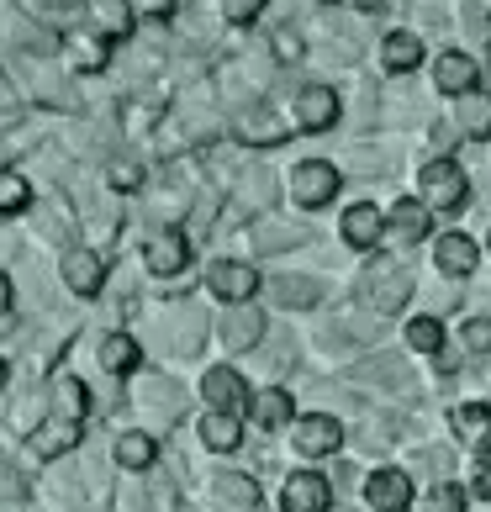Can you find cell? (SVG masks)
Instances as JSON below:
<instances>
[{
  "label": "cell",
  "mask_w": 491,
  "mask_h": 512,
  "mask_svg": "<svg viewBox=\"0 0 491 512\" xmlns=\"http://www.w3.org/2000/svg\"><path fill=\"white\" fill-rule=\"evenodd\" d=\"M291 122L301 132H328L338 122V96L328 85H301L296 101H291Z\"/></svg>",
  "instance_id": "cell-8"
},
{
  "label": "cell",
  "mask_w": 491,
  "mask_h": 512,
  "mask_svg": "<svg viewBox=\"0 0 491 512\" xmlns=\"http://www.w3.org/2000/svg\"><path fill=\"white\" fill-rule=\"evenodd\" d=\"M418 185H423V206H439V212H455V206H465V196H470V180H465V169L455 159H428Z\"/></svg>",
  "instance_id": "cell-4"
},
{
  "label": "cell",
  "mask_w": 491,
  "mask_h": 512,
  "mask_svg": "<svg viewBox=\"0 0 491 512\" xmlns=\"http://www.w3.org/2000/svg\"><path fill=\"white\" fill-rule=\"evenodd\" d=\"M270 301H275V307H291V312H301V307H317V301H323V280H307V275H280V280H270Z\"/></svg>",
  "instance_id": "cell-22"
},
{
  "label": "cell",
  "mask_w": 491,
  "mask_h": 512,
  "mask_svg": "<svg viewBox=\"0 0 491 512\" xmlns=\"http://www.w3.org/2000/svg\"><path fill=\"white\" fill-rule=\"evenodd\" d=\"M275 206V175L270 169H238V212Z\"/></svg>",
  "instance_id": "cell-28"
},
{
  "label": "cell",
  "mask_w": 491,
  "mask_h": 512,
  "mask_svg": "<svg viewBox=\"0 0 491 512\" xmlns=\"http://www.w3.org/2000/svg\"><path fill=\"white\" fill-rule=\"evenodd\" d=\"M407 349H418V354H439V349H444V328H439V317H412V322H407Z\"/></svg>",
  "instance_id": "cell-38"
},
{
  "label": "cell",
  "mask_w": 491,
  "mask_h": 512,
  "mask_svg": "<svg viewBox=\"0 0 491 512\" xmlns=\"http://www.w3.org/2000/svg\"><path fill=\"white\" fill-rule=\"evenodd\" d=\"M80 444V423H69V417H43V428L32 433V454H43V460H53V454H64Z\"/></svg>",
  "instance_id": "cell-25"
},
{
  "label": "cell",
  "mask_w": 491,
  "mask_h": 512,
  "mask_svg": "<svg viewBox=\"0 0 491 512\" xmlns=\"http://www.w3.org/2000/svg\"><path fill=\"white\" fill-rule=\"evenodd\" d=\"M291 196H296V206H328L333 196H338V169L328 164V159H301L296 169H291Z\"/></svg>",
  "instance_id": "cell-5"
},
{
  "label": "cell",
  "mask_w": 491,
  "mask_h": 512,
  "mask_svg": "<svg viewBox=\"0 0 491 512\" xmlns=\"http://www.w3.org/2000/svg\"><path fill=\"white\" fill-rule=\"evenodd\" d=\"M460 132L465 138H491V96H481V90H470V96H460Z\"/></svg>",
  "instance_id": "cell-32"
},
{
  "label": "cell",
  "mask_w": 491,
  "mask_h": 512,
  "mask_svg": "<svg viewBox=\"0 0 491 512\" xmlns=\"http://www.w3.org/2000/svg\"><path fill=\"white\" fill-rule=\"evenodd\" d=\"M0 37H6V53H27V59H48L59 48V37L37 22L32 11L16 6V0H0Z\"/></svg>",
  "instance_id": "cell-1"
},
{
  "label": "cell",
  "mask_w": 491,
  "mask_h": 512,
  "mask_svg": "<svg viewBox=\"0 0 491 512\" xmlns=\"http://www.w3.org/2000/svg\"><path fill=\"white\" fill-rule=\"evenodd\" d=\"M381 64L391 74H407V69H418L423 64V43L412 32H386V43H381Z\"/></svg>",
  "instance_id": "cell-29"
},
{
  "label": "cell",
  "mask_w": 491,
  "mask_h": 512,
  "mask_svg": "<svg viewBox=\"0 0 491 512\" xmlns=\"http://www.w3.org/2000/svg\"><path fill=\"white\" fill-rule=\"evenodd\" d=\"M360 11H381V0H360Z\"/></svg>",
  "instance_id": "cell-47"
},
{
  "label": "cell",
  "mask_w": 491,
  "mask_h": 512,
  "mask_svg": "<svg viewBox=\"0 0 491 512\" xmlns=\"http://www.w3.org/2000/svg\"><path fill=\"white\" fill-rule=\"evenodd\" d=\"M201 396H206V407L212 412H233L238 402H249V391H243V375L233 365H212L201 375Z\"/></svg>",
  "instance_id": "cell-14"
},
{
  "label": "cell",
  "mask_w": 491,
  "mask_h": 512,
  "mask_svg": "<svg viewBox=\"0 0 491 512\" xmlns=\"http://www.w3.org/2000/svg\"><path fill=\"white\" fill-rule=\"evenodd\" d=\"M476 59H470V53H460V48H449V53H439V64H433V85L444 90V96H470V90H476Z\"/></svg>",
  "instance_id": "cell-11"
},
{
  "label": "cell",
  "mask_w": 491,
  "mask_h": 512,
  "mask_svg": "<svg viewBox=\"0 0 491 512\" xmlns=\"http://www.w3.org/2000/svg\"><path fill=\"white\" fill-rule=\"evenodd\" d=\"M470 491H476V497H486V502H491V460H481L476 470H470Z\"/></svg>",
  "instance_id": "cell-45"
},
{
  "label": "cell",
  "mask_w": 491,
  "mask_h": 512,
  "mask_svg": "<svg viewBox=\"0 0 491 512\" xmlns=\"http://www.w3.org/2000/svg\"><path fill=\"white\" fill-rule=\"evenodd\" d=\"M270 48H275V59H280V64H296L301 53H307V43H301V37H296L291 27H280V32L270 37Z\"/></svg>",
  "instance_id": "cell-42"
},
{
  "label": "cell",
  "mask_w": 491,
  "mask_h": 512,
  "mask_svg": "<svg viewBox=\"0 0 491 512\" xmlns=\"http://www.w3.org/2000/svg\"><path fill=\"white\" fill-rule=\"evenodd\" d=\"M249 417L259 428H286L291 423V391H280V386H264L249 396Z\"/></svg>",
  "instance_id": "cell-26"
},
{
  "label": "cell",
  "mask_w": 491,
  "mask_h": 512,
  "mask_svg": "<svg viewBox=\"0 0 491 512\" xmlns=\"http://www.w3.org/2000/svg\"><path fill=\"white\" fill-rule=\"evenodd\" d=\"M132 11H143V16H175V11H185V0H132Z\"/></svg>",
  "instance_id": "cell-44"
},
{
  "label": "cell",
  "mask_w": 491,
  "mask_h": 512,
  "mask_svg": "<svg viewBox=\"0 0 491 512\" xmlns=\"http://www.w3.org/2000/svg\"><path fill=\"white\" fill-rule=\"evenodd\" d=\"M433 264H439L444 275H470V270L481 264V249H476L465 233H444L439 249H433Z\"/></svg>",
  "instance_id": "cell-21"
},
{
  "label": "cell",
  "mask_w": 491,
  "mask_h": 512,
  "mask_svg": "<svg viewBox=\"0 0 491 512\" xmlns=\"http://www.w3.org/2000/svg\"><path fill=\"white\" fill-rule=\"evenodd\" d=\"M365 497L375 512H402L412 502V481H407V470H375V476L365 481Z\"/></svg>",
  "instance_id": "cell-17"
},
{
  "label": "cell",
  "mask_w": 491,
  "mask_h": 512,
  "mask_svg": "<svg viewBox=\"0 0 491 512\" xmlns=\"http://www.w3.org/2000/svg\"><path fill=\"white\" fill-rule=\"evenodd\" d=\"M206 286H212V296L228 301V307H243V301L259 291V275H254V264H243V259H212Z\"/></svg>",
  "instance_id": "cell-7"
},
{
  "label": "cell",
  "mask_w": 491,
  "mask_h": 512,
  "mask_svg": "<svg viewBox=\"0 0 491 512\" xmlns=\"http://www.w3.org/2000/svg\"><path fill=\"white\" fill-rule=\"evenodd\" d=\"M138 402L159 417V423H175L180 417V386H169L164 375H143L138 381Z\"/></svg>",
  "instance_id": "cell-23"
},
{
  "label": "cell",
  "mask_w": 491,
  "mask_h": 512,
  "mask_svg": "<svg viewBox=\"0 0 491 512\" xmlns=\"http://www.w3.org/2000/svg\"><path fill=\"white\" fill-rule=\"evenodd\" d=\"M259 254H275V249H291V243H301V227H259L254 233Z\"/></svg>",
  "instance_id": "cell-40"
},
{
  "label": "cell",
  "mask_w": 491,
  "mask_h": 512,
  "mask_svg": "<svg viewBox=\"0 0 491 512\" xmlns=\"http://www.w3.org/2000/svg\"><path fill=\"white\" fill-rule=\"evenodd\" d=\"M259 6H264V0H222V16H228L233 27H243V22H254V16H259Z\"/></svg>",
  "instance_id": "cell-43"
},
{
  "label": "cell",
  "mask_w": 491,
  "mask_h": 512,
  "mask_svg": "<svg viewBox=\"0 0 491 512\" xmlns=\"http://www.w3.org/2000/svg\"><path fill=\"white\" fill-rule=\"evenodd\" d=\"M164 117H169V101L159 96V90H138V96L122 106V127L132 132V138H154Z\"/></svg>",
  "instance_id": "cell-13"
},
{
  "label": "cell",
  "mask_w": 491,
  "mask_h": 512,
  "mask_svg": "<svg viewBox=\"0 0 491 512\" xmlns=\"http://www.w3.org/2000/svg\"><path fill=\"white\" fill-rule=\"evenodd\" d=\"M59 59L74 74H106L111 69V37H101L96 27H64L59 32Z\"/></svg>",
  "instance_id": "cell-2"
},
{
  "label": "cell",
  "mask_w": 491,
  "mask_h": 512,
  "mask_svg": "<svg viewBox=\"0 0 491 512\" xmlns=\"http://www.w3.org/2000/svg\"><path fill=\"white\" fill-rule=\"evenodd\" d=\"M143 264L154 275H180L185 264H191V238L185 233H175V227H154V233L143 238Z\"/></svg>",
  "instance_id": "cell-6"
},
{
  "label": "cell",
  "mask_w": 491,
  "mask_h": 512,
  "mask_svg": "<svg viewBox=\"0 0 491 512\" xmlns=\"http://www.w3.org/2000/svg\"><path fill=\"white\" fill-rule=\"evenodd\" d=\"M455 433H460V444H470V449H491V407H481V402H465V407H455Z\"/></svg>",
  "instance_id": "cell-24"
},
{
  "label": "cell",
  "mask_w": 491,
  "mask_h": 512,
  "mask_svg": "<svg viewBox=\"0 0 491 512\" xmlns=\"http://www.w3.org/2000/svg\"><path fill=\"white\" fill-rule=\"evenodd\" d=\"M201 439H206V449H238L243 444V433H238V417L233 412H206L201 417Z\"/></svg>",
  "instance_id": "cell-33"
},
{
  "label": "cell",
  "mask_w": 491,
  "mask_h": 512,
  "mask_svg": "<svg viewBox=\"0 0 491 512\" xmlns=\"http://www.w3.org/2000/svg\"><path fill=\"white\" fill-rule=\"evenodd\" d=\"M48 407H53V417L80 423V417H90V386L80 381V375H53L48 381Z\"/></svg>",
  "instance_id": "cell-16"
},
{
  "label": "cell",
  "mask_w": 491,
  "mask_h": 512,
  "mask_svg": "<svg viewBox=\"0 0 491 512\" xmlns=\"http://www.w3.org/2000/svg\"><path fill=\"white\" fill-rule=\"evenodd\" d=\"M460 344H465L470 354H486V349H491V322H486V317H470L465 328H460Z\"/></svg>",
  "instance_id": "cell-41"
},
{
  "label": "cell",
  "mask_w": 491,
  "mask_h": 512,
  "mask_svg": "<svg viewBox=\"0 0 491 512\" xmlns=\"http://www.w3.org/2000/svg\"><path fill=\"white\" fill-rule=\"evenodd\" d=\"M212 491H217V497H228V502H238V507H259V481L243 476V470H217Z\"/></svg>",
  "instance_id": "cell-34"
},
{
  "label": "cell",
  "mask_w": 491,
  "mask_h": 512,
  "mask_svg": "<svg viewBox=\"0 0 491 512\" xmlns=\"http://www.w3.org/2000/svg\"><path fill=\"white\" fill-rule=\"evenodd\" d=\"M386 227H391L402 243H418V238H428V206H423V201H396L391 217H386Z\"/></svg>",
  "instance_id": "cell-31"
},
{
  "label": "cell",
  "mask_w": 491,
  "mask_h": 512,
  "mask_svg": "<svg viewBox=\"0 0 491 512\" xmlns=\"http://www.w3.org/2000/svg\"><path fill=\"white\" fill-rule=\"evenodd\" d=\"M407 296H412V270L407 264H396V259H375L370 270H365V301L375 312H396V307H407Z\"/></svg>",
  "instance_id": "cell-3"
},
{
  "label": "cell",
  "mask_w": 491,
  "mask_h": 512,
  "mask_svg": "<svg viewBox=\"0 0 491 512\" xmlns=\"http://www.w3.org/2000/svg\"><path fill=\"white\" fill-rule=\"evenodd\" d=\"M80 6L90 11V27L101 37H132V27H138L132 0H80Z\"/></svg>",
  "instance_id": "cell-19"
},
{
  "label": "cell",
  "mask_w": 491,
  "mask_h": 512,
  "mask_svg": "<svg viewBox=\"0 0 491 512\" xmlns=\"http://www.w3.org/2000/svg\"><path fill=\"white\" fill-rule=\"evenodd\" d=\"M423 512H465V491L455 486V481H439L423 497Z\"/></svg>",
  "instance_id": "cell-39"
},
{
  "label": "cell",
  "mask_w": 491,
  "mask_h": 512,
  "mask_svg": "<svg viewBox=\"0 0 491 512\" xmlns=\"http://www.w3.org/2000/svg\"><path fill=\"white\" fill-rule=\"evenodd\" d=\"M101 175H106L111 191H143V164H138V159H127V154H111Z\"/></svg>",
  "instance_id": "cell-37"
},
{
  "label": "cell",
  "mask_w": 491,
  "mask_h": 512,
  "mask_svg": "<svg viewBox=\"0 0 491 512\" xmlns=\"http://www.w3.org/2000/svg\"><path fill=\"white\" fill-rule=\"evenodd\" d=\"M338 444H344V423L328 412H312V417H301L296 423V449L301 454H333Z\"/></svg>",
  "instance_id": "cell-15"
},
{
  "label": "cell",
  "mask_w": 491,
  "mask_h": 512,
  "mask_svg": "<svg viewBox=\"0 0 491 512\" xmlns=\"http://www.w3.org/2000/svg\"><path fill=\"white\" fill-rule=\"evenodd\" d=\"M164 333H169V344H175V354H196V349H201V338H206V317H201V307H180V317H169V322H164Z\"/></svg>",
  "instance_id": "cell-27"
},
{
  "label": "cell",
  "mask_w": 491,
  "mask_h": 512,
  "mask_svg": "<svg viewBox=\"0 0 491 512\" xmlns=\"http://www.w3.org/2000/svg\"><path fill=\"white\" fill-rule=\"evenodd\" d=\"M328 502H333V486H328V476H317V470H296L286 481V497H280L286 512H328Z\"/></svg>",
  "instance_id": "cell-9"
},
{
  "label": "cell",
  "mask_w": 491,
  "mask_h": 512,
  "mask_svg": "<svg viewBox=\"0 0 491 512\" xmlns=\"http://www.w3.org/2000/svg\"><path fill=\"white\" fill-rule=\"evenodd\" d=\"M32 206V185L16 169H0V217H22Z\"/></svg>",
  "instance_id": "cell-36"
},
{
  "label": "cell",
  "mask_w": 491,
  "mask_h": 512,
  "mask_svg": "<svg viewBox=\"0 0 491 512\" xmlns=\"http://www.w3.org/2000/svg\"><path fill=\"white\" fill-rule=\"evenodd\" d=\"M59 275H64V286H69L74 296H96L101 280H106V264H101L96 249H64Z\"/></svg>",
  "instance_id": "cell-10"
},
{
  "label": "cell",
  "mask_w": 491,
  "mask_h": 512,
  "mask_svg": "<svg viewBox=\"0 0 491 512\" xmlns=\"http://www.w3.org/2000/svg\"><path fill=\"white\" fill-rule=\"evenodd\" d=\"M233 132H238L243 143H259V148L286 143V122H280L270 106H243L238 117H233Z\"/></svg>",
  "instance_id": "cell-12"
},
{
  "label": "cell",
  "mask_w": 491,
  "mask_h": 512,
  "mask_svg": "<svg viewBox=\"0 0 491 512\" xmlns=\"http://www.w3.org/2000/svg\"><path fill=\"white\" fill-rule=\"evenodd\" d=\"M154 460H159V449H154V439H148V433L132 428V433H122V439H117V465H127V470H148Z\"/></svg>",
  "instance_id": "cell-35"
},
{
  "label": "cell",
  "mask_w": 491,
  "mask_h": 512,
  "mask_svg": "<svg viewBox=\"0 0 491 512\" xmlns=\"http://www.w3.org/2000/svg\"><path fill=\"white\" fill-rule=\"evenodd\" d=\"M6 375H11V370H6V359H0V391H6Z\"/></svg>",
  "instance_id": "cell-48"
},
{
  "label": "cell",
  "mask_w": 491,
  "mask_h": 512,
  "mask_svg": "<svg viewBox=\"0 0 491 512\" xmlns=\"http://www.w3.org/2000/svg\"><path fill=\"white\" fill-rule=\"evenodd\" d=\"M11 296H16V291H11V280H6V275H0V312H6V307H11Z\"/></svg>",
  "instance_id": "cell-46"
},
{
  "label": "cell",
  "mask_w": 491,
  "mask_h": 512,
  "mask_svg": "<svg viewBox=\"0 0 491 512\" xmlns=\"http://www.w3.org/2000/svg\"><path fill=\"white\" fill-rule=\"evenodd\" d=\"M259 338H264V312L249 307V301L228 307V317H222V344L243 354V349H259Z\"/></svg>",
  "instance_id": "cell-18"
},
{
  "label": "cell",
  "mask_w": 491,
  "mask_h": 512,
  "mask_svg": "<svg viewBox=\"0 0 491 512\" xmlns=\"http://www.w3.org/2000/svg\"><path fill=\"white\" fill-rule=\"evenodd\" d=\"M138 359H143V349H138V338H132V333H106L101 338V365L111 375H132V370H138Z\"/></svg>",
  "instance_id": "cell-30"
},
{
  "label": "cell",
  "mask_w": 491,
  "mask_h": 512,
  "mask_svg": "<svg viewBox=\"0 0 491 512\" xmlns=\"http://www.w3.org/2000/svg\"><path fill=\"white\" fill-rule=\"evenodd\" d=\"M338 233H344V243L349 249H375V243H381V233H386V217L375 212V206H349L344 212V222H338Z\"/></svg>",
  "instance_id": "cell-20"
}]
</instances>
